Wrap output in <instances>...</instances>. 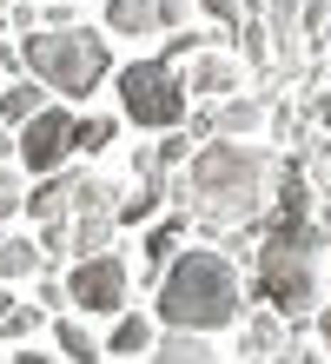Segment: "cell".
<instances>
[{
    "instance_id": "cell-1",
    "label": "cell",
    "mask_w": 331,
    "mask_h": 364,
    "mask_svg": "<svg viewBox=\"0 0 331 364\" xmlns=\"http://www.w3.org/2000/svg\"><path fill=\"white\" fill-rule=\"evenodd\" d=\"M272 179L278 159L252 139H206L192 153V166L172 179V199H179L199 225L226 232V225H252L265 205H272Z\"/></svg>"
},
{
    "instance_id": "cell-2",
    "label": "cell",
    "mask_w": 331,
    "mask_h": 364,
    "mask_svg": "<svg viewBox=\"0 0 331 364\" xmlns=\"http://www.w3.org/2000/svg\"><path fill=\"white\" fill-rule=\"evenodd\" d=\"M152 311H159L166 331H192V338H212L238 325V311H246V285H238V265L226 252H206V245H186L179 259L159 272V285H152Z\"/></svg>"
},
{
    "instance_id": "cell-3",
    "label": "cell",
    "mask_w": 331,
    "mask_h": 364,
    "mask_svg": "<svg viewBox=\"0 0 331 364\" xmlns=\"http://www.w3.org/2000/svg\"><path fill=\"white\" fill-rule=\"evenodd\" d=\"M325 259H331V232L318 219H278L272 232H265L258 245V305L278 311L285 325H292V338L312 325L318 311V278H325Z\"/></svg>"
},
{
    "instance_id": "cell-4",
    "label": "cell",
    "mask_w": 331,
    "mask_h": 364,
    "mask_svg": "<svg viewBox=\"0 0 331 364\" xmlns=\"http://www.w3.org/2000/svg\"><path fill=\"white\" fill-rule=\"evenodd\" d=\"M20 60H27V73H33L47 93H60V100L100 93V80L113 73V47H106V33H93V27L27 33V40H20Z\"/></svg>"
},
{
    "instance_id": "cell-5",
    "label": "cell",
    "mask_w": 331,
    "mask_h": 364,
    "mask_svg": "<svg viewBox=\"0 0 331 364\" xmlns=\"http://www.w3.org/2000/svg\"><path fill=\"white\" fill-rule=\"evenodd\" d=\"M113 93H120V113H126L132 126H146V133H179V126H186V100H192V87H186V73L172 67L166 53L126 60Z\"/></svg>"
},
{
    "instance_id": "cell-6",
    "label": "cell",
    "mask_w": 331,
    "mask_h": 364,
    "mask_svg": "<svg viewBox=\"0 0 331 364\" xmlns=\"http://www.w3.org/2000/svg\"><path fill=\"white\" fill-rule=\"evenodd\" d=\"M14 153H20V166H27L33 179L66 173V153H73V113H66V106H47L40 119H27L14 133Z\"/></svg>"
},
{
    "instance_id": "cell-7",
    "label": "cell",
    "mask_w": 331,
    "mask_h": 364,
    "mask_svg": "<svg viewBox=\"0 0 331 364\" xmlns=\"http://www.w3.org/2000/svg\"><path fill=\"white\" fill-rule=\"evenodd\" d=\"M126 285H132V272H126L120 252L66 265V298H73L80 311H126Z\"/></svg>"
},
{
    "instance_id": "cell-8",
    "label": "cell",
    "mask_w": 331,
    "mask_h": 364,
    "mask_svg": "<svg viewBox=\"0 0 331 364\" xmlns=\"http://www.w3.org/2000/svg\"><path fill=\"white\" fill-rule=\"evenodd\" d=\"M73 199H80V173H53V179L27 186V219H33V225L73 219Z\"/></svg>"
},
{
    "instance_id": "cell-9",
    "label": "cell",
    "mask_w": 331,
    "mask_h": 364,
    "mask_svg": "<svg viewBox=\"0 0 331 364\" xmlns=\"http://www.w3.org/2000/svg\"><path fill=\"white\" fill-rule=\"evenodd\" d=\"M272 119V93H232L219 100V139H252Z\"/></svg>"
},
{
    "instance_id": "cell-10",
    "label": "cell",
    "mask_w": 331,
    "mask_h": 364,
    "mask_svg": "<svg viewBox=\"0 0 331 364\" xmlns=\"http://www.w3.org/2000/svg\"><path fill=\"white\" fill-rule=\"evenodd\" d=\"M47 106H53V93L40 87V80H27V73H20L14 87H0V126H7V133H20V126H27V119H40Z\"/></svg>"
},
{
    "instance_id": "cell-11",
    "label": "cell",
    "mask_w": 331,
    "mask_h": 364,
    "mask_svg": "<svg viewBox=\"0 0 331 364\" xmlns=\"http://www.w3.org/2000/svg\"><path fill=\"white\" fill-rule=\"evenodd\" d=\"M285 345H292V325H285L278 311H258L246 331H238V358L246 364H258V358H278Z\"/></svg>"
},
{
    "instance_id": "cell-12",
    "label": "cell",
    "mask_w": 331,
    "mask_h": 364,
    "mask_svg": "<svg viewBox=\"0 0 331 364\" xmlns=\"http://www.w3.org/2000/svg\"><path fill=\"white\" fill-rule=\"evenodd\" d=\"M47 272V259H40V239H27V232H7L0 239V285H27V278Z\"/></svg>"
},
{
    "instance_id": "cell-13",
    "label": "cell",
    "mask_w": 331,
    "mask_h": 364,
    "mask_svg": "<svg viewBox=\"0 0 331 364\" xmlns=\"http://www.w3.org/2000/svg\"><path fill=\"white\" fill-rule=\"evenodd\" d=\"M186 87L206 93V100H232V93H238V60H226V53H199L192 73H186Z\"/></svg>"
},
{
    "instance_id": "cell-14",
    "label": "cell",
    "mask_w": 331,
    "mask_h": 364,
    "mask_svg": "<svg viewBox=\"0 0 331 364\" xmlns=\"http://www.w3.org/2000/svg\"><path fill=\"white\" fill-rule=\"evenodd\" d=\"M152 345H159V331H152V318H146V311H126L120 325H113V338H106V351H113L120 364L152 358Z\"/></svg>"
},
{
    "instance_id": "cell-15",
    "label": "cell",
    "mask_w": 331,
    "mask_h": 364,
    "mask_svg": "<svg viewBox=\"0 0 331 364\" xmlns=\"http://www.w3.org/2000/svg\"><path fill=\"white\" fill-rule=\"evenodd\" d=\"M106 33H126V40L159 33V7L152 0H106Z\"/></svg>"
},
{
    "instance_id": "cell-16",
    "label": "cell",
    "mask_w": 331,
    "mask_h": 364,
    "mask_svg": "<svg viewBox=\"0 0 331 364\" xmlns=\"http://www.w3.org/2000/svg\"><path fill=\"white\" fill-rule=\"evenodd\" d=\"M146 364H226V358H219V345H206V338H192V331H166Z\"/></svg>"
},
{
    "instance_id": "cell-17",
    "label": "cell",
    "mask_w": 331,
    "mask_h": 364,
    "mask_svg": "<svg viewBox=\"0 0 331 364\" xmlns=\"http://www.w3.org/2000/svg\"><path fill=\"white\" fill-rule=\"evenodd\" d=\"M53 351L66 358V364H100L106 358V345L86 325H73V318H53Z\"/></svg>"
},
{
    "instance_id": "cell-18",
    "label": "cell",
    "mask_w": 331,
    "mask_h": 364,
    "mask_svg": "<svg viewBox=\"0 0 331 364\" xmlns=\"http://www.w3.org/2000/svg\"><path fill=\"white\" fill-rule=\"evenodd\" d=\"M179 239H186V212H172L166 225H152V232H146V265H152V285H159V272L179 259Z\"/></svg>"
},
{
    "instance_id": "cell-19",
    "label": "cell",
    "mask_w": 331,
    "mask_h": 364,
    "mask_svg": "<svg viewBox=\"0 0 331 364\" xmlns=\"http://www.w3.org/2000/svg\"><path fill=\"white\" fill-rule=\"evenodd\" d=\"M172 199V179H152V186H132L126 199H120V225H146L152 212H159Z\"/></svg>"
},
{
    "instance_id": "cell-20",
    "label": "cell",
    "mask_w": 331,
    "mask_h": 364,
    "mask_svg": "<svg viewBox=\"0 0 331 364\" xmlns=\"http://www.w3.org/2000/svg\"><path fill=\"white\" fill-rule=\"evenodd\" d=\"M113 139H120V119H106V113H80L73 119V153H106Z\"/></svg>"
},
{
    "instance_id": "cell-21",
    "label": "cell",
    "mask_w": 331,
    "mask_h": 364,
    "mask_svg": "<svg viewBox=\"0 0 331 364\" xmlns=\"http://www.w3.org/2000/svg\"><path fill=\"white\" fill-rule=\"evenodd\" d=\"M238 53H246L252 67L272 60V27H265V7H246V20H238Z\"/></svg>"
},
{
    "instance_id": "cell-22",
    "label": "cell",
    "mask_w": 331,
    "mask_h": 364,
    "mask_svg": "<svg viewBox=\"0 0 331 364\" xmlns=\"http://www.w3.org/2000/svg\"><path fill=\"white\" fill-rule=\"evenodd\" d=\"M40 325H47V311H40L33 298H20L14 311H0V345H27V338H33Z\"/></svg>"
},
{
    "instance_id": "cell-23",
    "label": "cell",
    "mask_w": 331,
    "mask_h": 364,
    "mask_svg": "<svg viewBox=\"0 0 331 364\" xmlns=\"http://www.w3.org/2000/svg\"><path fill=\"white\" fill-rule=\"evenodd\" d=\"M33 239H40V259H47V265H73V219H53V225H40Z\"/></svg>"
},
{
    "instance_id": "cell-24",
    "label": "cell",
    "mask_w": 331,
    "mask_h": 364,
    "mask_svg": "<svg viewBox=\"0 0 331 364\" xmlns=\"http://www.w3.org/2000/svg\"><path fill=\"white\" fill-rule=\"evenodd\" d=\"M33 305L47 311V318L73 305V298H66V278H60V272H40V278H33Z\"/></svg>"
},
{
    "instance_id": "cell-25",
    "label": "cell",
    "mask_w": 331,
    "mask_h": 364,
    "mask_svg": "<svg viewBox=\"0 0 331 364\" xmlns=\"http://www.w3.org/2000/svg\"><path fill=\"white\" fill-rule=\"evenodd\" d=\"M14 212H27V179L14 166H0V219H14Z\"/></svg>"
},
{
    "instance_id": "cell-26",
    "label": "cell",
    "mask_w": 331,
    "mask_h": 364,
    "mask_svg": "<svg viewBox=\"0 0 331 364\" xmlns=\"http://www.w3.org/2000/svg\"><path fill=\"white\" fill-rule=\"evenodd\" d=\"M199 14H212L219 27H232V33H238V20H246V0H199Z\"/></svg>"
},
{
    "instance_id": "cell-27",
    "label": "cell",
    "mask_w": 331,
    "mask_h": 364,
    "mask_svg": "<svg viewBox=\"0 0 331 364\" xmlns=\"http://www.w3.org/2000/svg\"><path fill=\"white\" fill-rule=\"evenodd\" d=\"M152 7H159V33H172V27H186V14L199 0H152Z\"/></svg>"
},
{
    "instance_id": "cell-28",
    "label": "cell",
    "mask_w": 331,
    "mask_h": 364,
    "mask_svg": "<svg viewBox=\"0 0 331 364\" xmlns=\"http://www.w3.org/2000/svg\"><path fill=\"white\" fill-rule=\"evenodd\" d=\"M272 364H325V351H312V345H298V338H292V345H285Z\"/></svg>"
},
{
    "instance_id": "cell-29",
    "label": "cell",
    "mask_w": 331,
    "mask_h": 364,
    "mask_svg": "<svg viewBox=\"0 0 331 364\" xmlns=\"http://www.w3.org/2000/svg\"><path fill=\"white\" fill-rule=\"evenodd\" d=\"M14 73H27V60H20V47H0V87H14Z\"/></svg>"
},
{
    "instance_id": "cell-30",
    "label": "cell",
    "mask_w": 331,
    "mask_h": 364,
    "mask_svg": "<svg viewBox=\"0 0 331 364\" xmlns=\"http://www.w3.org/2000/svg\"><path fill=\"white\" fill-rule=\"evenodd\" d=\"M14 364H66V358H60V351H20Z\"/></svg>"
},
{
    "instance_id": "cell-31",
    "label": "cell",
    "mask_w": 331,
    "mask_h": 364,
    "mask_svg": "<svg viewBox=\"0 0 331 364\" xmlns=\"http://www.w3.org/2000/svg\"><path fill=\"white\" fill-rule=\"evenodd\" d=\"M318 338H325V351H331V298L318 305Z\"/></svg>"
},
{
    "instance_id": "cell-32",
    "label": "cell",
    "mask_w": 331,
    "mask_h": 364,
    "mask_svg": "<svg viewBox=\"0 0 331 364\" xmlns=\"http://www.w3.org/2000/svg\"><path fill=\"white\" fill-rule=\"evenodd\" d=\"M7 146H14V133H7V126H0V159H7Z\"/></svg>"
},
{
    "instance_id": "cell-33",
    "label": "cell",
    "mask_w": 331,
    "mask_h": 364,
    "mask_svg": "<svg viewBox=\"0 0 331 364\" xmlns=\"http://www.w3.org/2000/svg\"><path fill=\"white\" fill-rule=\"evenodd\" d=\"M318 225H325V232H331V199H325V219H318Z\"/></svg>"
},
{
    "instance_id": "cell-34",
    "label": "cell",
    "mask_w": 331,
    "mask_h": 364,
    "mask_svg": "<svg viewBox=\"0 0 331 364\" xmlns=\"http://www.w3.org/2000/svg\"><path fill=\"white\" fill-rule=\"evenodd\" d=\"M0 33H7V14H0Z\"/></svg>"
},
{
    "instance_id": "cell-35",
    "label": "cell",
    "mask_w": 331,
    "mask_h": 364,
    "mask_svg": "<svg viewBox=\"0 0 331 364\" xmlns=\"http://www.w3.org/2000/svg\"><path fill=\"white\" fill-rule=\"evenodd\" d=\"M325 47H331V27H325Z\"/></svg>"
},
{
    "instance_id": "cell-36",
    "label": "cell",
    "mask_w": 331,
    "mask_h": 364,
    "mask_svg": "<svg viewBox=\"0 0 331 364\" xmlns=\"http://www.w3.org/2000/svg\"><path fill=\"white\" fill-rule=\"evenodd\" d=\"M66 7H80V0H66Z\"/></svg>"
},
{
    "instance_id": "cell-37",
    "label": "cell",
    "mask_w": 331,
    "mask_h": 364,
    "mask_svg": "<svg viewBox=\"0 0 331 364\" xmlns=\"http://www.w3.org/2000/svg\"><path fill=\"white\" fill-rule=\"evenodd\" d=\"M14 7H27V0H14Z\"/></svg>"
}]
</instances>
